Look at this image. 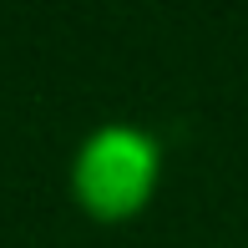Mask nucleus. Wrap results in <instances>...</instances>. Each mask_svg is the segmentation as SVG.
Returning a JSON list of instances; mask_svg holds the SVG:
<instances>
[{"label": "nucleus", "instance_id": "nucleus-1", "mask_svg": "<svg viewBox=\"0 0 248 248\" xmlns=\"http://www.w3.org/2000/svg\"><path fill=\"white\" fill-rule=\"evenodd\" d=\"M157 162L162 157H157L152 137H142L132 127H101L76 152V167H71L76 202L101 223L137 218L157 187Z\"/></svg>", "mask_w": 248, "mask_h": 248}]
</instances>
